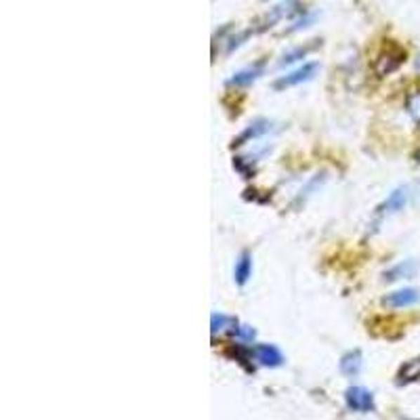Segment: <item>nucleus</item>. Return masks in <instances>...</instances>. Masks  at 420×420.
<instances>
[{"label": "nucleus", "mask_w": 420, "mask_h": 420, "mask_svg": "<svg viewBox=\"0 0 420 420\" xmlns=\"http://www.w3.org/2000/svg\"><path fill=\"white\" fill-rule=\"evenodd\" d=\"M420 379V355L419 357H414V360H410V362H406L402 368H400V372H398V383L400 385H408V383H414V381H419Z\"/></svg>", "instance_id": "12"}, {"label": "nucleus", "mask_w": 420, "mask_h": 420, "mask_svg": "<svg viewBox=\"0 0 420 420\" xmlns=\"http://www.w3.org/2000/svg\"><path fill=\"white\" fill-rule=\"evenodd\" d=\"M252 355L261 366H267V368H280L284 364V355L275 345H256L252 349Z\"/></svg>", "instance_id": "6"}, {"label": "nucleus", "mask_w": 420, "mask_h": 420, "mask_svg": "<svg viewBox=\"0 0 420 420\" xmlns=\"http://www.w3.org/2000/svg\"><path fill=\"white\" fill-rule=\"evenodd\" d=\"M339 366H341V372L345 376H357L360 370H362V366H364V357H362L360 351H349V353H345L341 357Z\"/></svg>", "instance_id": "10"}, {"label": "nucleus", "mask_w": 420, "mask_h": 420, "mask_svg": "<svg viewBox=\"0 0 420 420\" xmlns=\"http://www.w3.org/2000/svg\"><path fill=\"white\" fill-rule=\"evenodd\" d=\"M315 72H317V63H315V61L303 63V65L296 67L294 72H290V74H286L284 78H280V80L275 82V88H286V86H296V84H301V82H307V80H311V78L315 76Z\"/></svg>", "instance_id": "4"}, {"label": "nucleus", "mask_w": 420, "mask_h": 420, "mask_svg": "<svg viewBox=\"0 0 420 420\" xmlns=\"http://www.w3.org/2000/svg\"><path fill=\"white\" fill-rule=\"evenodd\" d=\"M231 334H233V336H237L239 341H252L256 332H254V330H252L250 326H237V328L233 326Z\"/></svg>", "instance_id": "16"}, {"label": "nucleus", "mask_w": 420, "mask_h": 420, "mask_svg": "<svg viewBox=\"0 0 420 420\" xmlns=\"http://www.w3.org/2000/svg\"><path fill=\"white\" fill-rule=\"evenodd\" d=\"M408 200H410V188H398V190H393V192L389 194V198L376 209V212H379V216L395 214V212L406 209Z\"/></svg>", "instance_id": "5"}, {"label": "nucleus", "mask_w": 420, "mask_h": 420, "mask_svg": "<svg viewBox=\"0 0 420 420\" xmlns=\"http://www.w3.org/2000/svg\"><path fill=\"white\" fill-rule=\"evenodd\" d=\"M313 46H315V44H313ZM313 46H298V48L286 53V55L282 57L280 65H290V63H294V61H298V59H305V57L313 51Z\"/></svg>", "instance_id": "13"}, {"label": "nucleus", "mask_w": 420, "mask_h": 420, "mask_svg": "<svg viewBox=\"0 0 420 420\" xmlns=\"http://www.w3.org/2000/svg\"><path fill=\"white\" fill-rule=\"evenodd\" d=\"M252 275V256L248 252H242L239 258L235 261V269H233V280L237 286H244Z\"/></svg>", "instance_id": "9"}, {"label": "nucleus", "mask_w": 420, "mask_h": 420, "mask_svg": "<svg viewBox=\"0 0 420 420\" xmlns=\"http://www.w3.org/2000/svg\"><path fill=\"white\" fill-rule=\"evenodd\" d=\"M419 273V265L416 261H402L395 267H391L389 271H385V280L387 282H398V280H412Z\"/></svg>", "instance_id": "8"}, {"label": "nucleus", "mask_w": 420, "mask_h": 420, "mask_svg": "<svg viewBox=\"0 0 420 420\" xmlns=\"http://www.w3.org/2000/svg\"><path fill=\"white\" fill-rule=\"evenodd\" d=\"M345 402H347L349 410L360 412V414H368V412H374V410H376L374 395H372V391H368L366 387H349V389L345 391Z\"/></svg>", "instance_id": "1"}, {"label": "nucleus", "mask_w": 420, "mask_h": 420, "mask_svg": "<svg viewBox=\"0 0 420 420\" xmlns=\"http://www.w3.org/2000/svg\"><path fill=\"white\" fill-rule=\"evenodd\" d=\"M406 107H408V114L412 116V120L420 126V91L419 93H412L406 101Z\"/></svg>", "instance_id": "15"}, {"label": "nucleus", "mask_w": 420, "mask_h": 420, "mask_svg": "<svg viewBox=\"0 0 420 420\" xmlns=\"http://www.w3.org/2000/svg\"><path fill=\"white\" fill-rule=\"evenodd\" d=\"M210 326H212V334H216V332H223L225 328H233L235 322H233L231 317L223 315V313H214V315L210 317Z\"/></svg>", "instance_id": "14"}, {"label": "nucleus", "mask_w": 420, "mask_h": 420, "mask_svg": "<svg viewBox=\"0 0 420 420\" xmlns=\"http://www.w3.org/2000/svg\"><path fill=\"white\" fill-rule=\"evenodd\" d=\"M404 61H406V53H404L402 48H398V46L385 48V51L376 57V61H374V72H376V76L385 78V76L398 72L400 65H402Z\"/></svg>", "instance_id": "2"}, {"label": "nucleus", "mask_w": 420, "mask_h": 420, "mask_svg": "<svg viewBox=\"0 0 420 420\" xmlns=\"http://www.w3.org/2000/svg\"><path fill=\"white\" fill-rule=\"evenodd\" d=\"M263 72H265V63L258 61V63H254V65H250V67H244V70L235 72L233 78L229 80V84H233V86H248V84H252L258 76H263Z\"/></svg>", "instance_id": "7"}, {"label": "nucleus", "mask_w": 420, "mask_h": 420, "mask_svg": "<svg viewBox=\"0 0 420 420\" xmlns=\"http://www.w3.org/2000/svg\"><path fill=\"white\" fill-rule=\"evenodd\" d=\"M269 122L267 120H256L254 124H250L235 141H233V147H239V145H244L246 141H250V139H256V137H261V135H265L267 131H269Z\"/></svg>", "instance_id": "11"}, {"label": "nucleus", "mask_w": 420, "mask_h": 420, "mask_svg": "<svg viewBox=\"0 0 420 420\" xmlns=\"http://www.w3.org/2000/svg\"><path fill=\"white\" fill-rule=\"evenodd\" d=\"M416 162H419V164H420V150H419V152H416Z\"/></svg>", "instance_id": "17"}, {"label": "nucleus", "mask_w": 420, "mask_h": 420, "mask_svg": "<svg viewBox=\"0 0 420 420\" xmlns=\"http://www.w3.org/2000/svg\"><path fill=\"white\" fill-rule=\"evenodd\" d=\"M420 301V292L416 288H402V290H393L383 298V305L389 309H406L412 307Z\"/></svg>", "instance_id": "3"}]
</instances>
